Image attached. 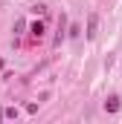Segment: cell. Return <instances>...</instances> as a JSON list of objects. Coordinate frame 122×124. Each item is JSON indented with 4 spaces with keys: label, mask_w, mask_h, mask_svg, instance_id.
<instances>
[{
    "label": "cell",
    "mask_w": 122,
    "mask_h": 124,
    "mask_svg": "<svg viewBox=\"0 0 122 124\" xmlns=\"http://www.w3.org/2000/svg\"><path fill=\"white\" fill-rule=\"evenodd\" d=\"M44 32H47L44 20H35V23L29 26V35H32V40H41V38H44Z\"/></svg>",
    "instance_id": "6da1fadb"
},
{
    "label": "cell",
    "mask_w": 122,
    "mask_h": 124,
    "mask_svg": "<svg viewBox=\"0 0 122 124\" xmlns=\"http://www.w3.org/2000/svg\"><path fill=\"white\" fill-rule=\"evenodd\" d=\"M119 107H122L119 95H108V101H105V113H119Z\"/></svg>",
    "instance_id": "7a4b0ae2"
},
{
    "label": "cell",
    "mask_w": 122,
    "mask_h": 124,
    "mask_svg": "<svg viewBox=\"0 0 122 124\" xmlns=\"http://www.w3.org/2000/svg\"><path fill=\"white\" fill-rule=\"evenodd\" d=\"M96 29H99V17H96V15H90V17H87V32H84V35H87V40H93V38H96Z\"/></svg>",
    "instance_id": "3957f363"
},
{
    "label": "cell",
    "mask_w": 122,
    "mask_h": 124,
    "mask_svg": "<svg viewBox=\"0 0 122 124\" xmlns=\"http://www.w3.org/2000/svg\"><path fill=\"white\" fill-rule=\"evenodd\" d=\"M3 116H6V118H18V110H15V107H6Z\"/></svg>",
    "instance_id": "277c9868"
}]
</instances>
